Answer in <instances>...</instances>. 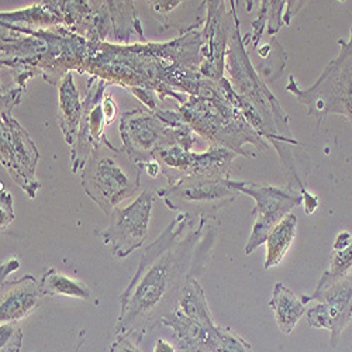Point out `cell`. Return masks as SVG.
I'll list each match as a JSON object with an SVG mask.
<instances>
[{"label":"cell","mask_w":352,"mask_h":352,"mask_svg":"<svg viewBox=\"0 0 352 352\" xmlns=\"http://www.w3.org/2000/svg\"><path fill=\"white\" fill-rule=\"evenodd\" d=\"M178 307L182 313L196 321L208 326H216L213 314L209 309L204 292L196 278L188 279L178 302Z\"/></svg>","instance_id":"obj_20"},{"label":"cell","mask_w":352,"mask_h":352,"mask_svg":"<svg viewBox=\"0 0 352 352\" xmlns=\"http://www.w3.org/2000/svg\"><path fill=\"white\" fill-rule=\"evenodd\" d=\"M162 324L170 329L178 352H216L220 342V327L196 321L176 307L162 318Z\"/></svg>","instance_id":"obj_14"},{"label":"cell","mask_w":352,"mask_h":352,"mask_svg":"<svg viewBox=\"0 0 352 352\" xmlns=\"http://www.w3.org/2000/svg\"><path fill=\"white\" fill-rule=\"evenodd\" d=\"M141 170L124 148H116L106 138L87 158L80 182L86 195L110 216L122 201L138 192Z\"/></svg>","instance_id":"obj_3"},{"label":"cell","mask_w":352,"mask_h":352,"mask_svg":"<svg viewBox=\"0 0 352 352\" xmlns=\"http://www.w3.org/2000/svg\"><path fill=\"white\" fill-rule=\"evenodd\" d=\"M184 120L200 135L208 138L212 145L254 158L245 145L255 150H268L265 138H262L245 120L241 111L221 92L219 82H209L197 96H189L181 104Z\"/></svg>","instance_id":"obj_2"},{"label":"cell","mask_w":352,"mask_h":352,"mask_svg":"<svg viewBox=\"0 0 352 352\" xmlns=\"http://www.w3.org/2000/svg\"><path fill=\"white\" fill-rule=\"evenodd\" d=\"M23 331L17 322H2L0 326V352H20Z\"/></svg>","instance_id":"obj_22"},{"label":"cell","mask_w":352,"mask_h":352,"mask_svg":"<svg viewBox=\"0 0 352 352\" xmlns=\"http://www.w3.org/2000/svg\"><path fill=\"white\" fill-rule=\"evenodd\" d=\"M0 227L2 231H6L10 223L14 220V210H13V199L10 192H8L5 188H2V196H0Z\"/></svg>","instance_id":"obj_24"},{"label":"cell","mask_w":352,"mask_h":352,"mask_svg":"<svg viewBox=\"0 0 352 352\" xmlns=\"http://www.w3.org/2000/svg\"><path fill=\"white\" fill-rule=\"evenodd\" d=\"M239 157L224 146L212 145L206 153L185 151L179 146H166L155 154V161L161 166L169 185L178 184L190 175H209L230 178V168L234 158Z\"/></svg>","instance_id":"obj_10"},{"label":"cell","mask_w":352,"mask_h":352,"mask_svg":"<svg viewBox=\"0 0 352 352\" xmlns=\"http://www.w3.org/2000/svg\"><path fill=\"white\" fill-rule=\"evenodd\" d=\"M60 126L65 141L74 146L78 138L80 119H82V102L80 95L74 83V75L67 74L60 82Z\"/></svg>","instance_id":"obj_16"},{"label":"cell","mask_w":352,"mask_h":352,"mask_svg":"<svg viewBox=\"0 0 352 352\" xmlns=\"http://www.w3.org/2000/svg\"><path fill=\"white\" fill-rule=\"evenodd\" d=\"M302 302H317L307 314L309 324L314 329H326L331 333V346L337 348L341 336L352 318V276H345L311 296H302Z\"/></svg>","instance_id":"obj_11"},{"label":"cell","mask_w":352,"mask_h":352,"mask_svg":"<svg viewBox=\"0 0 352 352\" xmlns=\"http://www.w3.org/2000/svg\"><path fill=\"white\" fill-rule=\"evenodd\" d=\"M116 113H117V107H116V103L113 102L111 96L107 95L104 98V114H106V120H107V124H110L114 117H116Z\"/></svg>","instance_id":"obj_29"},{"label":"cell","mask_w":352,"mask_h":352,"mask_svg":"<svg viewBox=\"0 0 352 352\" xmlns=\"http://www.w3.org/2000/svg\"><path fill=\"white\" fill-rule=\"evenodd\" d=\"M270 307L274 311L275 321L280 333L283 334H290L295 330L299 320L307 311L302 299L280 282L275 285Z\"/></svg>","instance_id":"obj_17"},{"label":"cell","mask_w":352,"mask_h":352,"mask_svg":"<svg viewBox=\"0 0 352 352\" xmlns=\"http://www.w3.org/2000/svg\"><path fill=\"white\" fill-rule=\"evenodd\" d=\"M16 270H19V261H17L16 258L12 259V261H9V262H6L5 265L2 267V283L6 282L8 275H9L10 272L16 271Z\"/></svg>","instance_id":"obj_31"},{"label":"cell","mask_w":352,"mask_h":352,"mask_svg":"<svg viewBox=\"0 0 352 352\" xmlns=\"http://www.w3.org/2000/svg\"><path fill=\"white\" fill-rule=\"evenodd\" d=\"M107 82L99 76L92 75L87 82L85 99L82 100V119L75 145L72 146V172L76 173L83 169L92 151L104 140V126L107 124L104 114V91Z\"/></svg>","instance_id":"obj_13"},{"label":"cell","mask_w":352,"mask_h":352,"mask_svg":"<svg viewBox=\"0 0 352 352\" xmlns=\"http://www.w3.org/2000/svg\"><path fill=\"white\" fill-rule=\"evenodd\" d=\"M231 186L240 193H245L255 199L256 204L251 212L255 217L252 232L245 247V254L251 255L261 244L267 243L271 231L287 216L292 209L303 204V197L298 190L287 188H276L259 185L254 182L230 181Z\"/></svg>","instance_id":"obj_6"},{"label":"cell","mask_w":352,"mask_h":352,"mask_svg":"<svg viewBox=\"0 0 352 352\" xmlns=\"http://www.w3.org/2000/svg\"><path fill=\"white\" fill-rule=\"evenodd\" d=\"M302 197H303V204H305L306 214H313L316 212L317 206H318V199L314 195L309 193L307 190H305L302 193Z\"/></svg>","instance_id":"obj_28"},{"label":"cell","mask_w":352,"mask_h":352,"mask_svg":"<svg viewBox=\"0 0 352 352\" xmlns=\"http://www.w3.org/2000/svg\"><path fill=\"white\" fill-rule=\"evenodd\" d=\"M285 8V2H270V9H268V34L275 36L282 24L285 23L283 19L280 17V13Z\"/></svg>","instance_id":"obj_25"},{"label":"cell","mask_w":352,"mask_h":352,"mask_svg":"<svg viewBox=\"0 0 352 352\" xmlns=\"http://www.w3.org/2000/svg\"><path fill=\"white\" fill-rule=\"evenodd\" d=\"M142 169H145L146 172H148V175L153 176V178H157V176L161 173V166H160V164L157 161H153L150 164L144 165Z\"/></svg>","instance_id":"obj_33"},{"label":"cell","mask_w":352,"mask_h":352,"mask_svg":"<svg viewBox=\"0 0 352 352\" xmlns=\"http://www.w3.org/2000/svg\"><path fill=\"white\" fill-rule=\"evenodd\" d=\"M216 352H254L251 345L228 327H220V342Z\"/></svg>","instance_id":"obj_23"},{"label":"cell","mask_w":352,"mask_h":352,"mask_svg":"<svg viewBox=\"0 0 352 352\" xmlns=\"http://www.w3.org/2000/svg\"><path fill=\"white\" fill-rule=\"evenodd\" d=\"M38 158L40 153L32 137L10 113H2V165L30 199L41 188L36 179Z\"/></svg>","instance_id":"obj_9"},{"label":"cell","mask_w":352,"mask_h":352,"mask_svg":"<svg viewBox=\"0 0 352 352\" xmlns=\"http://www.w3.org/2000/svg\"><path fill=\"white\" fill-rule=\"evenodd\" d=\"M230 181L223 176L190 175L178 184L160 189L158 195L170 210L193 220H214L226 204L240 195Z\"/></svg>","instance_id":"obj_5"},{"label":"cell","mask_w":352,"mask_h":352,"mask_svg":"<svg viewBox=\"0 0 352 352\" xmlns=\"http://www.w3.org/2000/svg\"><path fill=\"white\" fill-rule=\"evenodd\" d=\"M296 228L298 219L290 213L271 231L267 240V258L265 263H263V270L275 268L283 261L296 237Z\"/></svg>","instance_id":"obj_18"},{"label":"cell","mask_w":352,"mask_h":352,"mask_svg":"<svg viewBox=\"0 0 352 352\" xmlns=\"http://www.w3.org/2000/svg\"><path fill=\"white\" fill-rule=\"evenodd\" d=\"M110 352H141L138 345L129 336H116Z\"/></svg>","instance_id":"obj_27"},{"label":"cell","mask_w":352,"mask_h":352,"mask_svg":"<svg viewBox=\"0 0 352 352\" xmlns=\"http://www.w3.org/2000/svg\"><path fill=\"white\" fill-rule=\"evenodd\" d=\"M154 352H176L175 346L172 344H169L165 340H157L155 346H154Z\"/></svg>","instance_id":"obj_32"},{"label":"cell","mask_w":352,"mask_h":352,"mask_svg":"<svg viewBox=\"0 0 352 352\" xmlns=\"http://www.w3.org/2000/svg\"><path fill=\"white\" fill-rule=\"evenodd\" d=\"M153 204L154 192L146 189L130 206L113 210L109 227L99 232L103 243L110 247L113 256L126 258L142 247L148 236Z\"/></svg>","instance_id":"obj_7"},{"label":"cell","mask_w":352,"mask_h":352,"mask_svg":"<svg viewBox=\"0 0 352 352\" xmlns=\"http://www.w3.org/2000/svg\"><path fill=\"white\" fill-rule=\"evenodd\" d=\"M40 283L33 275L2 283L0 321L17 322L34 313L43 303Z\"/></svg>","instance_id":"obj_15"},{"label":"cell","mask_w":352,"mask_h":352,"mask_svg":"<svg viewBox=\"0 0 352 352\" xmlns=\"http://www.w3.org/2000/svg\"><path fill=\"white\" fill-rule=\"evenodd\" d=\"M172 129L155 111H144L142 109L124 113L120 120L124 150L141 169L155 161L158 150L175 145Z\"/></svg>","instance_id":"obj_8"},{"label":"cell","mask_w":352,"mask_h":352,"mask_svg":"<svg viewBox=\"0 0 352 352\" xmlns=\"http://www.w3.org/2000/svg\"><path fill=\"white\" fill-rule=\"evenodd\" d=\"M214 237L216 230L209 220L176 216L145 248L135 275L122 293L116 336H129L140 342L178 307L188 279L206 267Z\"/></svg>","instance_id":"obj_1"},{"label":"cell","mask_w":352,"mask_h":352,"mask_svg":"<svg viewBox=\"0 0 352 352\" xmlns=\"http://www.w3.org/2000/svg\"><path fill=\"white\" fill-rule=\"evenodd\" d=\"M40 292L43 296H65L89 300L92 298V292L83 282L72 279L55 268H50L44 272L40 280Z\"/></svg>","instance_id":"obj_19"},{"label":"cell","mask_w":352,"mask_h":352,"mask_svg":"<svg viewBox=\"0 0 352 352\" xmlns=\"http://www.w3.org/2000/svg\"><path fill=\"white\" fill-rule=\"evenodd\" d=\"M340 54L326 67L317 82L303 89L290 75L286 91L307 106L317 127L329 114H340L352 124V28L348 41L340 40Z\"/></svg>","instance_id":"obj_4"},{"label":"cell","mask_w":352,"mask_h":352,"mask_svg":"<svg viewBox=\"0 0 352 352\" xmlns=\"http://www.w3.org/2000/svg\"><path fill=\"white\" fill-rule=\"evenodd\" d=\"M232 23L226 9V2H206V25L201 33L200 50V74L212 80L219 82L226 71V58L228 44L236 25V2H231Z\"/></svg>","instance_id":"obj_12"},{"label":"cell","mask_w":352,"mask_h":352,"mask_svg":"<svg viewBox=\"0 0 352 352\" xmlns=\"http://www.w3.org/2000/svg\"><path fill=\"white\" fill-rule=\"evenodd\" d=\"M351 243H352V236H351L349 232L344 231V232H341V234H338V236H337V240H336V243H334V251H337V250H344V248H346Z\"/></svg>","instance_id":"obj_30"},{"label":"cell","mask_w":352,"mask_h":352,"mask_svg":"<svg viewBox=\"0 0 352 352\" xmlns=\"http://www.w3.org/2000/svg\"><path fill=\"white\" fill-rule=\"evenodd\" d=\"M351 270H352V243L346 248L337 250L333 252L330 268L322 274L316 287V292L322 290L324 287L336 283L337 280L344 279L345 276H349Z\"/></svg>","instance_id":"obj_21"},{"label":"cell","mask_w":352,"mask_h":352,"mask_svg":"<svg viewBox=\"0 0 352 352\" xmlns=\"http://www.w3.org/2000/svg\"><path fill=\"white\" fill-rule=\"evenodd\" d=\"M24 91L25 89L23 86H17V87H13V89L5 91L2 94V113L12 114V109L20 103Z\"/></svg>","instance_id":"obj_26"}]
</instances>
